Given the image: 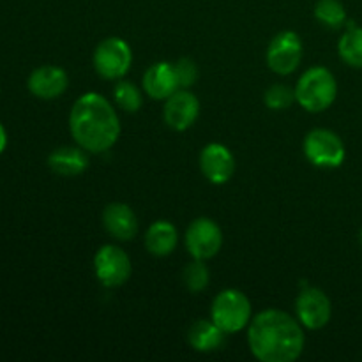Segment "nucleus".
<instances>
[{
	"label": "nucleus",
	"mask_w": 362,
	"mask_h": 362,
	"mask_svg": "<svg viewBox=\"0 0 362 362\" xmlns=\"http://www.w3.org/2000/svg\"><path fill=\"white\" fill-rule=\"evenodd\" d=\"M103 223L108 233L119 240H131L138 233L136 214L126 204H110L103 212Z\"/></svg>",
	"instance_id": "14"
},
{
	"label": "nucleus",
	"mask_w": 362,
	"mask_h": 362,
	"mask_svg": "<svg viewBox=\"0 0 362 362\" xmlns=\"http://www.w3.org/2000/svg\"><path fill=\"white\" fill-rule=\"evenodd\" d=\"M173 69H175L177 81H179L180 88H189L191 85H194L198 78V69L197 64L191 59H179L173 64Z\"/></svg>",
	"instance_id": "24"
},
{
	"label": "nucleus",
	"mask_w": 362,
	"mask_h": 362,
	"mask_svg": "<svg viewBox=\"0 0 362 362\" xmlns=\"http://www.w3.org/2000/svg\"><path fill=\"white\" fill-rule=\"evenodd\" d=\"M186 246L197 260H209L219 253L223 246V232L212 219L198 218L186 232Z\"/></svg>",
	"instance_id": "8"
},
{
	"label": "nucleus",
	"mask_w": 362,
	"mask_h": 362,
	"mask_svg": "<svg viewBox=\"0 0 362 362\" xmlns=\"http://www.w3.org/2000/svg\"><path fill=\"white\" fill-rule=\"evenodd\" d=\"M296 313L300 324L308 329H322L331 320V300L320 288L308 286L296 300Z\"/></svg>",
	"instance_id": "10"
},
{
	"label": "nucleus",
	"mask_w": 362,
	"mask_h": 362,
	"mask_svg": "<svg viewBox=\"0 0 362 362\" xmlns=\"http://www.w3.org/2000/svg\"><path fill=\"white\" fill-rule=\"evenodd\" d=\"M264 101L271 110H286L296 101V90L281 83L272 85L271 88L265 90Z\"/></svg>",
	"instance_id": "23"
},
{
	"label": "nucleus",
	"mask_w": 362,
	"mask_h": 362,
	"mask_svg": "<svg viewBox=\"0 0 362 362\" xmlns=\"http://www.w3.org/2000/svg\"><path fill=\"white\" fill-rule=\"evenodd\" d=\"M184 283H186L187 288L191 290L193 293L202 292V290L207 288L209 285V269L207 265L204 264V260H197L191 262L186 269H184Z\"/></svg>",
	"instance_id": "22"
},
{
	"label": "nucleus",
	"mask_w": 362,
	"mask_h": 362,
	"mask_svg": "<svg viewBox=\"0 0 362 362\" xmlns=\"http://www.w3.org/2000/svg\"><path fill=\"white\" fill-rule=\"evenodd\" d=\"M338 95L334 74L325 67H311L300 76L296 87V99L306 112L320 113L327 110Z\"/></svg>",
	"instance_id": "3"
},
{
	"label": "nucleus",
	"mask_w": 362,
	"mask_h": 362,
	"mask_svg": "<svg viewBox=\"0 0 362 362\" xmlns=\"http://www.w3.org/2000/svg\"><path fill=\"white\" fill-rule=\"evenodd\" d=\"M304 154L318 168H338L345 161V145L334 131L313 129L304 138Z\"/></svg>",
	"instance_id": "5"
},
{
	"label": "nucleus",
	"mask_w": 362,
	"mask_h": 362,
	"mask_svg": "<svg viewBox=\"0 0 362 362\" xmlns=\"http://www.w3.org/2000/svg\"><path fill=\"white\" fill-rule=\"evenodd\" d=\"M198 113H200V101L197 99V95L184 88L173 92L166 99L165 110H163L165 122L175 131H184L193 126Z\"/></svg>",
	"instance_id": "11"
},
{
	"label": "nucleus",
	"mask_w": 362,
	"mask_h": 362,
	"mask_svg": "<svg viewBox=\"0 0 362 362\" xmlns=\"http://www.w3.org/2000/svg\"><path fill=\"white\" fill-rule=\"evenodd\" d=\"M95 276L108 288L124 285L131 276V260L126 251L106 244L95 253L94 258Z\"/></svg>",
	"instance_id": "7"
},
{
	"label": "nucleus",
	"mask_w": 362,
	"mask_h": 362,
	"mask_svg": "<svg viewBox=\"0 0 362 362\" xmlns=\"http://www.w3.org/2000/svg\"><path fill=\"white\" fill-rule=\"evenodd\" d=\"M187 339H189V345L198 352H214L221 349L225 343V332L214 322L198 320L191 325Z\"/></svg>",
	"instance_id": "18"
},
{
	"label": "nucleus",
	"mask_w": 362,
	"mask_h": 362,
	"mask_svg": "<svg viewBox=\"0 0 362 362\" xmlns=\"http://www.w3.org/2000/svg\"><path fill=\"white\" fill-rule=\"evenodd\" d=\"M69 78L62 67L41 66L30 73L27 87L32 95L39 99H57L66 92Z\"/></svg>",
	"instance_id": "13"
},
{
	"label": "nucleus",
	"mask_w": 362,
	"mask_h": 362,
	"mask_svg": "<svg viewBox=\"0 0 362 362\" xmlns=\"http://www.w3.org/2000/svg\"><path fill=\"white\" fill-rule=\"evenodd\" d=\"M338 52L349 66L362 67V28L350 27V30L339 39Z\"/></svg>",
	"instance_id": "19"
},
{
	"label": "nucleus",
	"mask_w": 362,
	"mask_h": 362,
	"mask_svg": "<svg viewBox=\"0 0 362 362\" xmlns=\"http://www.w3.org/2000/svg\"><path fill=\"white\" fill-rule=\"evenodd\" d=\"M303 59V42L292 30L279 32L267 48V64L274 73L290 74L299 67Z\"/></svg>",
	"instance_id": "9"
},
{
	"label": "nucleus",
	"mask_w": 362,
	"mask_h": 362,
	"mask_svg": "<svg viewBox=\"0 0 362 362\" xmlns=\"http://www.w3.org/2000/svg\"><path fill=\"white\" fill-rule=\"evenodd\" d=\"M211 318L225 334L240 331L251 322V303L239 290H223L211 308Z\"/></svg>",
	"instance_id": "4"
},
{
	"label": "nucleus",
	"mask_w": 362,
	"mask_h": 362,
	"mask_svg": "<svg viewBox=\"0 0 362 362\" xmlns=\"http://www.w3.org/2000/svg\"><path fill=\"white\" fill-rule=\"evenodd\" d=\"M177 243H179V233H177L175 226L168 221L154 223L148 226L147 233H145V246H147L148 253L156 255V257H166V255L173 253Z\"/></svg>",
	"instance_id": "17"
},
{
	"label": "nucleus",
	"mask_w": 362,
	"mask_h": 362,
	"mask_svg": "<svg viewBox=\"0 0 362 362\" xmlns=\"http://www.w3.org/2000/svg\"><path fill=\"white\" fill-rule=\"evenodd\" d=\"M315 18L324 27L339 28L346 21V11L339 0H318L315 6Z\"/></svg>",
	"instance_id": "20"
},
{
	"label": "nucleus",
	"mask_w": 362,
	"mask_h": 362,
	"mask_svg": "<svg viewBox=\"0 0 362 362\" xmlns=\"http://www.w3.org/2000/svg\"><path fill=\"white\" fill-rule=\"evenodd\" d=\"M200 168L209 182L225 184L235 172V159L225 145L209 144L200 154Z\"/></svg>",
	"instance_id": "12"
},
{
	"label": "nucleus",
	"mask_w": 362,
	"mask_h": 362,
	"mask_svg": "<svg viewBox=\"0 0 362 362\" xmlns=\"http://www.w3.org/2000/svg\"><path fill=\"white\" fill-rule=\"evenodd\" d=\"M113 98L115 103L126 112H138L141 106V94L136 88V85L129 83V81H119L113 90Z\"/></svg>",
	"instance_id": "21"
},
{
	"label": "nucleus",
	"mask_w": 362,
	"mask_h": 362,
	"mask_svg": "<svg viewBox=\"0 0 362 362\" xmlns=\"http://www.w3.org/2000/svg\"><path fill=\"white\" fill-rule=\"evenodd\" d=\"M74 141L87 152H106L120 136V120L108 99L88 92L76 99L69 115Z\"/></svg>",
	"instance_id": "2"
},
{
	"label": "nucleus",
	"mask_w": 362,
	"mask_h": 362,
	"mask_svg": "<svg viewBox=\"0 0 362 362\" xmlns=\"http://www.w3.org/2000/svg\"><path fill=\"white\" fill-rule=\"evenodd\" d=\"M250 350L262 362H292L304 350L299 322L279 310H267L251 320L247 331Z\"/></svg>",
	"instance_id": "1"
},
{
	"label": "nucleus",
	"mask_w": 362,
	"mask_h": 362,
	"mask_svg": "<svg viewBox=\"0 0 362 362\" xmlns=\"http://www.w3.org/2000/svg\"><path fill=\"white\" fill-rule=\"evenodd\" d=\"M144 88L152 99H168L173 92L179 90L173 64H152L144 74Z\"/></svg>",
	"instance_id": "15"
},
{
	"label": "nucleus",
	"mask_w": 362,
	"mask_h": 362,
	"mask_svg": "<svg viewBox=\"0 0 362 362\" xmlns=\"http://www.w3.org/2000/svg\"><path fill=\"white\" fill-rule=\"evenodd\" d=\"M83 147H59L48 156V166L52 172L62 177H74L85 172L88 166V156Z\"/></svg>",
	"instance_id": "16"
},
{
	"label": "nucleus",
	"mask_w": 362,
	"mask_h": 362,
	"mask_svg": "<svg viewBox=\"0 0 362 362\" xmlns=\"http://www.w3.org/2000/svg\"><path fill=\"white\" fill-rule=\"evenodd\" d=\"M359 239H361V244H362V230H361V233H359Z\"/></svg>",
	"instance_id": "26"
},
{
	"label": "nucleus",
	"mask_w": 362,
	"mask_h": 362,
	"mask_svg": "<svg viewBox=\"0 0 362 362\" xmlns=\"http://www.w3.org/2000/svg\"><path fill=\"white\" fill-rule=\"evenodd\" d=\"M131 48L119 37H108L98 45L94 52V67L106 80H119L129 71Z\"/></svg>",
	"instance_id": "6"
},
{
	"label": "nucleus",
	"mask_w": 362,
	"mask_h": 362,
	"mask_svg": "<svg viewBox=\"0 0 362 362\" xmlns=\"http://www.w3.org/2000/svg\"><path fill=\"white\" fill-rule=\"evenodd\" d=\"M6 147H7V133L6 129H4L2 124H0V154L6 151Z\"/></svg>",
	"instance_id": "25"
}]
</instances>
